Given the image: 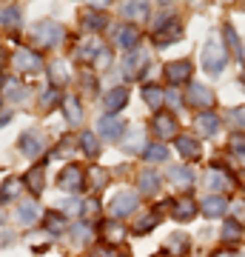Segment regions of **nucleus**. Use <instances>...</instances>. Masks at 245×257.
Returning <instances> with one entry per match:
<instances>
[{
	"label": "nucleus",
	"instance_id": "nucleus-1",
	"mask_svg": "<svg viewBox=\"0 0 245 257\" xmlns=\"http://www.w3.org/2000/svg\"><path fill=\"white\" fill-rule=\"evenodd\" d=\"M225 60H228L225 46L219 43L217 37H211L208 43H205V49H202V63H205V72L219 74L222 69H225Z\"/></svg>",
	"mask_w": 245,
	"mask_h": 257
},
{
	"label": "nucleus",
	"instance_id": "nucleus-2",
	"mask_svg": "<svg viewBox=\"0 0 245 257\" xmlns=\"http://www.w3.org/2000/svg\"><path fill=\"white\" fill-rule=\"evenodd\" d=\"M32 40H35V46H57L60 40H63V29L52 23V20H43V23H37L32 29Z\"/></svg>",
	"mask_w": 245,
	"mask_h": 257
},
{
	"label": "nucleus",
	"instance_id": "nucleus-3",
	"mask_svg": "<svg viewBox=\"0 0 245 257\" xmlns=\"http://www.w3.org/2000/svg\"><path fill=\"white\" fill-rule=\"evenodd\" d=\"M205 183H208V189L214 194H222V192H228V189H234V177H231V172L222 169V166H211L208 172H205Z\"/></svg>",
	"mask_w": 245,
	"mask_h": 257
},
{
	"label": "nucleus",
	"instance_id": "nucleus-4",
	"mask_svg": "<svg viewBox=\"0 0 245 257\" xmlns=\"http://www.w3.org/2000/svg\"><path fill=\"white\" fill-rule=\"evenodd\" d=\"M12 63H15V69H18V72H40V69H43L40 55H37V52H32V49H26V46H20L18 52H15Z\"/></svg>",
	"mask_w": 245,
	"mask_h": 257
},
{
	"label": "nucleus",
	"instance_id": "nucleus-5",
	"mask_svg": "<svg viewBox=\"0 0 245 257\" xmlns=\"http://www.w3.org/2000/svg\"><path fill=\"white\" fill-rule=\"evenodd\" d=\"M182 37V23L177 18H171V20H160L157 23V29H154V40L160 43V46H168L171 40H180Z\"/></svg>",
	"mask_w": 245,
	"mask_h": 257
},
{
	"label": "nucleus",
	"instance_id": "nucleus-6",
	"mask_svg": "<svg viewBox=\"0 0 245 257\" xmlns=\"http://www.w3.org/2000/svg\"><path fill=\"white\" fill-rule=\"evenodd\" d=\"M137 206H140V197H137L134 192H117L111 197V214H114V217H126V214H131Z\"/></svg>",
	"mask_w": 245,
	"mask_h": 257
},
{
	"label": "nucleus",
	"instance_id": "nucleus-7",
	"mask_svg": "<svg viewBox=\"0 0 245 257\" xmlns=\"http://www.w3.org/2000/svg\"><path fill=\"white\" fill-rule=\"evenodd\" d=\"M114 43H117L120 49H126V52H137V46H140V29H137L134 23L120 26L117 32H114Z\"/></svg>",
	"mask_w": 245,
	"mask_h": 257
},
{
	"label": "nucleus",
	"instance_id": "nucleus-8",
	"mask_svg": "<svg viewBox=\"0 0 245 257\" xmlns=\"http://www.w3.org/2000/svg\"><path fill=\"white\" fill-rule=\"evenodd\" d=\"M60 189L63 192H72V194H77L83 189V169L77 163L66 166L63 172H60Z\"/></svg>",
	"mask_w": 245,
	"mask_h": 257
},
{
	"label": "nucleus",
	"instance_id": "nucleus-9",
	"mask_svg": "<svg viewBox=\"0 0 245 257\" xmlns=\"http://www.w3.org/2000/svg\"><path fill=\"white\" fill-rule=\"evenodd\" d=\"M154 132H157V138H163V140H168V138H177V117L174 114H168V111H163V114H154Z\"/></svg>",
	"mask_w": 245,
	"mask_h": 257
},
{
	"label": "nucleus",
	"instance_id": "nucleus-10",
	"mask_svg": "<svg viewBox=\"0 0 245 257\" xmlns=\"http://www.w3.org/2000/svg\"><path fill=\"white\" fill-rule=\"evenodd\" d=\"M228 209H231V203H228L222 194H208V197L202 200V214H205V217H222Z\"/></svg>",
	"mask_w": 245,
	"mask_h": 257
},
{
	"label": "nucleus",
	"instance_id": "nucleus-11",
	"mask_svg": "<svg viewBox=\"0 0 245 257\" xmlns=\"http://www.w3.org/2000/svg\"><path fill=\"white\" fill-rule=\"evenodd\" d=\"M43 146H46V140H43L40 132H29V135L20 138V152H23L26 157H37L40 152H43Z\"/></svg>",
	"mask_w": 245,
	"mask_h": 257
},
{
	"label": "nucleus",
	"instance_id": "nucleus-12",
	"mask_svg": "<svg viewBox=\"0 0 245 257\" xmlns=\"http://www.w3.org/2000/svg\"><path fill=\"white\" fill-rule=\"evenodd\" d=\"M165 77H168V83H185L191 77V63L188 60H174V63L165 66Z\"/></svg>",
	"mask_w": 245,
	"mask_h": 257
},
{
	"label": "nucleus",
	"instance_id": "nucleus-13",
	"mask_svg": "<svg viewBox=\"0 0 245 257\" xmlns=\"http://www.w3.org/2000/svg\"><path fill=\"white\" fill-rule=\"evenodd\" d=\"M123 120L120 117H114V114H111V117H100V123H97V132H100L103 138H111V140H117L120 135H123Z\"/></svg>",
	"mask_w": 245,
	"mask_h": 257
},
{
	"label": "nucleus",
	"instance_id": "nucleus-14",
	"mask_svg": "<svg viewBox=\"0 0 245 257\" xmlns=\"http://www.w3.org/2000/svg\"><path fill=\"white\" fill-rule=\"evenodd\" d=\"M177 149L185 160H200L202 155V146L197 143V138H177Z\"/></svg>",
	"mask_w": 245,
	"mask_h": 257
},
{
	"label": "nucleus",
	"instance_id": "nucleus-15",
	"mask_svg": "<svg viewBox=\"0 0 245 257\" xmlns=\"http://www.w3.org/2000/svg\"><path fill=\"white\" fill-rule=\"evenodd\" d=\"M168 180L177 186H182V189H188V186H194V175H191V169H185V166H168Z\"/></svg>",
	"mask_w": 245,
	"mask_h": 257
},
{
	"label": "nucleus",
	"instance_id": "nucleus-16",
	"mask_svg": "<svg viewBox=\"0 0 245 257\" xmlns=\"http://www.w3.org/2000/svg\"><path fill=\"white\" fill-rule=\"evenodd\" d=\"M171 214H174V220L177 223H185V220H191V217L197 214V203L188 200V197H185V200H177L174 203V209H171Z\"/></svg>",
	"mask_w": 245,
	"mask_h": 257
},
{
	"label": "nucleus",
	"instance_id": "nucleus-17",
	"mask_svg": "<svg viewBox=\"0 0 245 257\" xmlns=\"http://www.w3.org/2000/svg\"><path fill=\"white\" fill-rule=\"evenodd\" d=\"M217 128H219V117L214 114V111H202L200 117H197V132L200 135H217Z\"/></svg>",
	"mask_w": 245,
	"mask_h": 257
},
{
	"label": "nucleus",
	"instance_id": "nucleus-18",
	"mask_svg": "<svg viewBox=\"0 0 245 257\" xmlns=\"http://www.w3.org/2000/svg\"><path fill=\"white\" fill-rule=\"evenodd\" d=\"M188 103H194V106H211V103H214V94H211L205 86L194 83L188 89Z\"/></svg>",
	"mask_w": 245,
	"mask_h": 257
},
{
	"label": "nucleus",
	"instance_id": "nucleus-19",
	"mask_svg": "<svg viewBox=\"0 0 245 257\" xmlns=\"http://www.w3.org/2000/svg\"><path fill=\"white\" fill-rule=\"evenodd\" d=\"M157 189H160V175L151 172V169L140 172V192H143V194H154Z\"/></svg>",
	"mask_w": 245,
	"mask_h": 257
},
{
	"label": "nucleus",
	"instance_id": "nucleus-20",
	"mask_svg": "<svg viewBox=\"0 0 245 257\" xmlns=\"http://www.w3.org/2000/svg\"><path fill=\"white\" fill-rule=\"evenodd\" d=\"M157 223H160V209H151V211H148V214H143V217L137 220L134 231H137V234H148V231L154 229Z\"/></svg>",
	"mask_w": 245,
	"mask_h": 257
},
{
	"label": "nucleus",
	"instance_id": "nucleus-21",
	"mask_svg": "<svg viewBox=\"0 0 245 257\" xmlns=\"http://www.w3.org/2000/svg\"><path fill=\"white\" fill-rule=\"evenodd\" d=\"M63 109H66V120H69L72 126H77L83 120V109H80V100H77V97H66Z\"/></svg>",
	"mask_w": 245,
	"mask_h": 257
},
{
	"label": "nucleus",
	"instance_id": "nucleus-22",
	"mask_svg": "<svg viewBox=\"0 0 245 257\" xmlns=\"http://www.w3.org/2000/svg\"><path fill=\"white\" fill-rule=\"evenodd\" d=\"M126 103H128V92H126V89H111V92L106 94V109H109V111L123 109Z\"/></svg>",
	"mask_w": 245,
	"mask_h": 257
},
{
	"label": "nucleus",
	"instance_id": "nucleus-23",
	"mask_svg": "<svg viewBox=\"0 0 245 257\" xmlns=\"http://www.w3.org/2000/svg\"><path fill=\"white\" fill-rule=\"evenodd\" d=\"M103 52V46L97 43V40H86V43H80V49H77V57L80 60H86V63H94V57Z\"/></svg>",
	"mask_w": 245,
	"mask_h": 257
},
{
	"label": "nucleus",
	"instance_id": "nucleus-24",
	"mask_svg": "<svg viewBox=\"0 0 245 257\" xmlns=\"http://www.w3.org/2000/svg\"><path fill=\"white\" fill-rule=\"evenodd\" d=\"M26 183H29V189H32L35 194L43 192V183H46V169H43V166H35V169L29 172V175H26Z\"/></svg>",
	"mask_w": 245,
	"mask_h": 257
},
{
	"label": "nucleus",
	"instance_id": "nucleus-25",
	"mask_svg": "<svg viewBox=\"0 0 245 257\" xmlns=\"http://www.w3.org/2000/svg\"><path fill=\"white\" fill-rule=\"evenodd\" d=\"M20 189H23V183H20L18 177H12V180H6V183L0 186V203H9L15 200L20 194Z\"/></svg>",
	"mask_w": 245,
	"mask_h": 257
},
{
	"label": "nucleus",
	"instance_id": "nucleus-26",
	"mask_svg": "<svg viewBox=\"0 0 245 257\" xmlns=\"http://www.w3.org/2000/svg\"><path fill=\"white\" fill-rule=\"evenodd\" d=\"M143 97H145V103H148L151 109H160V106H163V100H165V92L160 89V86H145Z\"/></svg>",
	"mask_w": 245,
	"mask_h": 257
},
{
	"label": "nucleus",
	"instance_id": "nucleus-27",
	"mask_svg": "<svg viewBox=\"0 0 245 257\" xmlns=\"http://www.w3.org/2000/svg\"><path fill=\"white\" fill-rule=\"evenodd\" d=\"M185 248H188V237L182 231H177V234H171V237L165 240V251H171V254H182Z\"/></svg>",
	"mask_w": 245,
	"mask_h": 257
},
{
	"label": "nucleus",
	"instance_id": "nucleus-28",
	"mask_svg": "<svg viewBox=\"0 0 245 257\" xmlns=\"http://www.w3.org/2000/svg\"><path fill=\"white\" fill-rule=\"evenodd\" d=\"M0 26H6V29H18L20 26V9L18 6H9V9L0 12Z\"/></svg>",
	"mask_w": 245,
	"mask_h": 257
},
{
	"label": "nucleus",
	"instance_id": "nucleus-29",
	"mask_svg": "<svg viewBox=\"0 0 245 257\" xmlns=\"http://www.w3.org/2000/svg\"><path fill=\"white\" fill-rule=\"evenodd\" d=\"M66 229V217L60 211H49L46 214V231H52V234H60Z\"/></svg>",
	"mask_w": 245,
	"mask_h": 257
},
{
	"label": "nucleus",
	"instance_id": "nucleus-30",
	"mask_svg": "<svg viewBox=\"0 0 245 257\" xmlns=\"http://www.w3.org/2000/svg\"><path fill=\"white\" fill-rule=\"evenodd\" d=\"M145 63V55L143 52H131V55L123 60V69H126L128 77H137V66H143Z\"/></svg>",
	"mask_w": 245,
	"mask_h": 257
},
{
	"label": "nucleus",
	"instance_id": "nucleus-31",
	"mask_svg": "<svg viewBox=\"0 0 245 257\" xmlns=\"http://www.w3.org/2000/svg\"><path fill=\"white\" fill-rule=\"evenodd\" d=\"M145 160L148 163H160V160H165L168 157V149H165V143H151V146L145 149Z\"/></svg>",
	"mask_w": 245,
	"mask_h": 257
},
{
	"label": "nucleus",
	"instance_id": "nucleus-32",
	"mask_svg": "<svg viewBox=\"0 0 245 257\" xmlns=\"http://www.w3.org/2000/svg\"><path fill=\"white\" fill-rule=\"evenodd\" d=\"M120 12L131 20H143L145 15H148V6H145V3H126V6H120Z\"/></svg>",
	"mask_w": 245,
	"mask_h": 257
},
{
	"label": "nucleus",
	"instance_id": "nucleus-33",
	"mask_svg": "<svg viewBox=\"0 0 245 257\" xmlns=\"http://www.w3.org/2000/svg\"><path fill=\"white\" fill-rule=\"evenodd\" d=\"M245 231H242V223L239 220H228L222 226V240H242Z\"/></svg>",
	"mask_w": 245,
	"mask_h": 257
},
{
	"label": "nucleus",
	"instance_id": "nucleus-34",
	"mask_svg": "<svg viewBox=\"0 0 245 257\" xmlns=\"http://www.w3.org/2000/svg\"><path fill=\"white\" fill-rule=\"evenodd\" d=\"M80 143H83V152H86L89 157H94L97 152H100V143H97V138H94L91 132H83V135H80Z\"/></svg>",
	"mask_w": 245,
	"mask_h": 257
},
{
	"label": "nucleus",
	"instance_id": "nucleus-35",
	"mask_svg": "<svg viewBox=\"0 0 245 257\" xmlns=\"http://www.w3.org/2000/svg\"><path fill=\"white\" fill-rule=\"evenodd\" d=\"M103 237L109 243H120L123 240V226L120 223H103Z\"/></svg>",
	"mask_w": 245,
	"mask_h": 257
},
{
	"label": "nucleus",
	"instance_id": "nucleus-36",
	"mask_svg": "<svg viewBox=\"0 0 245 257\" xmlns=\"http://www.w3.org/2000/svg\"><path fill=\"white\" fill-rule=\"evenodd\" d=\"M37 217V206L35 203H26V206H20L18 209V223H26V226H32Z\"/></svg>",
	"mask_w": 245,
	"mask_h": 257
},
{
	"label": "nucleus",
	"instance_id": "nucleus-37",
	"mask_svg": "<svg viewBox=\"0 0 245 257\" xmlns=\"http://www.w3.org/2000/svg\"><path fill=\"white\" fill-rule=\"evenodd\" d=\"M228 123L234 128H245V109L239 106V109H234V111H228Z\"/></svg>",
	"mask_w": 245,
	"mask_h": 257
},
{
	"label": "nucleus",
	"instance_id": "nucleus-38",
	"mask_svg": "<svg viewBox=\"0 0 245 257\" xmlns=\"http://www.w3.org/2000/svg\"><path fill=\"white\" fill-rule=\"evenodd\" d=\"M231 152H234V155L245 163V138H242V135H234V138H231Z\"/></svg>",
	"mask_w": 245,
	"mask_h": 257
},
{
	"label": "nucleus",
	"instance_id": "nucleus-39",
	"mask_svg": "<svg viewBox=\"0 0 245 257\" xmlns=\"http://www.w3.org/2000/svg\"><path fill=\"white\" fill-rule=\"evenodd\" d=\"M91 180H94V183H91L94 189H103V186H106V180H109V172L97 166V169H91Z\"/></svg>",
	"mask_w": 245,
	"mask_h": 257
},
{
	"label": "nucleus",
	"instance_id": "nucleus-40",
	"mask_svg": "<svg viewBox=\"0 0 245 257\" xmlns=\"http://www.w3.org/2000/svg\"><path fill=\"white\" fill-rule=\"evenodd\" d=\"M225 40L231 43V49H234L236 57H242V46H239V37H236V32L231 26H225Z\"/></svg>",
	"mask_w": 245,
	"mask_h": 257
},
{
	"label": "nucleus",
	"instance_id": "nucleus-41",
	"mask_svg": "<svg viewBox=\"0 0 245 257\" xmlns=\"http://www.w3.org/2000/svg\"><path fill=\"white\" fill-rule=\"evenodd\" d=\"M106 23H109V18H106V15H91V12L86 15V26H89V29H103Z\"/></svg>",
	"mask_w": 245,
	"mask_h": 257
},
{
	"label": "nucleus",
	"instance_id": "nucleus-42",
	"mask_svg": "<svg viewBox=\"0 0 245 257\" xmlns=\"http://www.w3.org/2000/svg\"><path fill=\"white\" fill-rule=\"evenodd\" d=\"M57 100H60V97H57L55 89H46V92L40 94V106H43V109H52V106H55Z\"/></svg>",
	"mask_w": 245,
	"mask_h": 257
},
{
	"label": "nucleus",
	"instance_id": "nucleus-43",
	"mask_svg": "<svg viewBox=\"0 0 245 257\" xmlns=\"http://www.w3.org/2000/svg\"><path fill=\"white\" fill-rule=\"evenodd\" d=\"M6 89H9V97L12 100H23V89H20V83H15V80H6Z\"/></svg>",
	"mask_w": 245,
	"mask_h": 257
},
{
	"label": "nucleus",
	"instance_id": "nucleus-44",
	"mask_svg": "<svg viewBox=\"0 0 245 257\" xmlns=\"http://www.w3.org/2000/svg\"><path fill=\"white\" fill-rule=\"evenodd\" d=\"M63 69H66L63 63H52V69H49V72H52V80H55V83H63L66 77H69V74H66Z\"/></svg>",
	"mask_w": 245,
	"mask_h": 257
},
{
	"label": "nucleus",
	"instance_id": "nucleus-45",
	"mask_svg": "<svg viewBox=\"0 0 245 257\" xmlns=\"http://www.w3.org/2000/svg\"><path fill=\"white\" fill-rule=\"evenodd\" d=\"M60 206H66V211H69V214H74V217H77V214H83V206L77 200H69V203H60Z\"/></svg>",
	"mask_w": 245,
	"mask_h": 257
},
{
	"label": "nucleus",
	"instance_id": "nucleus-46",
	"mask_svg": "<svg viewBox=\"0 0 245 257\" xmlns=\"http://www.w3.org/2000/svg\"><path fill=\"white\" fill-rule=\"evenodd\" d=\"M165 100L171 103V106H180L182 97H180V92H177V89H168V92H165Z\"/></svg>",
	"mask_w": 245,
	"mask_h": 257
},
{
	"label": "nucleus",
	"instance_id": "nucleus-47",
	"mask_svg": "<svg viewBox=\"0 0 245 257\" xmlns=\"http://www.w3.org/2000/svg\"><path fill=\"white\" fill-rule=\"evenodd\" d=\"M231 211H234V217H239V220L245 223V203H234V206H231Z\"/></svg>",
	"mask_w": 245,
	"mask_h": 257
},
{
	"label": "nucleus",
	"instance_id": "nucleus-48",
	"mask_svg": "<svg viewBox=\"0 0 245 257\" xmlns=\"http://www.w3.org/2000/svg\"><path fill=\"white\" fill-rule=\"evenodd\" d=\"M89 234H91V231H89V226H77V231H74V237H77V240H86Z\"/></svg>",
	"mask_w": 245,
	"mask_h": 257
},
{
	"label": "nucleus",
	"instance_id": "nucleus-49",
	"mask_svg": "<svg viewBox=\"0 0 245 257\" xmlns=\"http://www.w3.org/2000/svg\"><path fill=\"white\" fill-rule=\"evenodd\" d=\"M211 257H236L234 251H217V254H211Z\"/></svg>",
	"mask_w": 245,
	"mask_h": 257
},
{
	"label": "nucleus",
	"instance_id": "nucleus-50",
	"mask_svg": "<svg viewBox=\"0 0 245 257\" xmlns=\"http://www.w3.org/2000/svg\"><path fill=\"white\" fill-rule=\"evenodd\" d=\"M9 120H12V114H0V126H6Z\"/></svg>",
	"mask_w": 245,
	"mask_h": 257
},
{
	"label": "nucleus",
	"instance_id": "nucleus-51",
	"mask_svg": "<svg viewBox=\"0 0 245 257\" xmlns=\"http://www.w3.org/2000/svg\"><path fill=\"white\" fill-rule=\"evenodd\" d=\"M0 63H3V57H0Z\"/></svg>",
	"mask_w": 245,
	"mask_h": 257
},
{
	"label": "nucleus",
	"instance_id": "nucleus-52",
	"mask_svg": "<svg viewBox=\"0 0 245 257\" xmlns=\"http://www.w3.org/2000/svg\"><path fill=\"white\" fill-rule=\"evenodd\" d=\"M242 80H245V74H242Z\"/></svg>",
	"mask_w": 245,
	"mask_h": 257
},
{
	"label": "nucleus",
	"instance_id": "nucleus-53",
	"mask_svg": "<svg viewBox=\"0 0 245 257\" xmlns=\"http://www.w3.org/2000/svg\"><path fill=\"white\" fill-rule=\"evenodd\" d=\"M0 103H3V100H0Z\"/></svg>",
	"mask_w": 245,
	"mask_h": 257
}]
</instances>
